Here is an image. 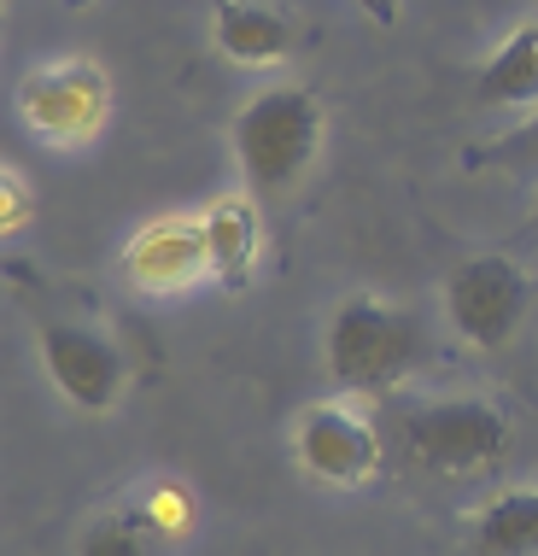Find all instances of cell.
Returning <instances> with one entry per match:
<instances>
[{
    "label": "cell",
    "instance_id": "1",
    "mask_svg": "<svg viewBox=\"0 0 538 556\" xmlns=\"http://www.w3.org/2000/svg\"><path fill=\"white\" fill-rule=\"evenodd\" d=\"M234 164L252 200H281L305 182V170L322 153V100L310 88H264L234 112Z\"/></svg>",
    "mask_w": 538,
    "mask_h": 556
},
{
    "label": "cell",
    "instance_id": "2",
    "mask_svg": "<svg viewBox=\"0 0 538 556\" xmlns=\"http://www.w3.org/2000/svg\"><path fill=\"white\" fill-rule=\"evenodd\" d=\"M422 357V328L410 311L386 305L375 293H351L334 305V317L322 328V364L328 381L346 399H381L410 375Z\"/></svg>",
    "mask_w": 538,
    "mask_h": 556
},
{
    "label": "cell",
    "instance_id": "3",
    "mask_svg": "<svg viewBox=\"0 0 538 556\" xmlns=\"http://www.w3.org/2000/svg\"><path fill=\"white\" fill-rule=\"evenodd\" d=\"M398 445L427 475H486L510 457L515 428L486 399H410L398 410Z\"/></svg>",
    "mask_w": 538,
    "mask_h": 556
},
{
    "label": "cell",
    "instance_id": "4",
    "mask_svg": "<svg viewBox=\"0 0 538 556\" xmlns=\"http://www.w3.org/2000/svg\"><path fill=\"white\" fill-rule=\"evenodd\" d=\"M293 457L305 475L328 480V486H369L386 469V440L363 399H322L298 410L293 422Z\"/></svg>",
    "mask_w": 538,
    "mask_h": 556
},
{
    "label": "cell",
    "instance_id": "5",
    "mask_svg": "<svg viewBox=\"0 0 538 556\" xmlns=\"http://www.w3.org/2000/svg\"><path fill=\"white\" fill-rule=\"evenodd\" d=\"M106 112H112V83L94 59H53V65H36L18 83V117L53 147L94 141L106 129Z\"/></svg>",
    "mask_w": 538,
    "mask_h": 556
},
{
    "label": "cell",
    "instance_id": "6",
    "mask_svg": "<svg viewBox=\"0 0 538 556\" xmlns=\"http://www.w3.org/2000/svg\"><path fill=\"white\" fill-rule=\"evenodd\" d=\"M527 276L515 258L503 252H481V258H462L445 276V317H451L457 340H469L474 352H498L515 340L521 317H527Z\"/></svg>",
    "mask_w": 538,
    "mask_h": 556
},
{
    "label": "cell",
    "instance_id": "7",
    "mask_svg": "<svg viewBox=\"0 0 538 556\" xmlns=\"http://www.w3.org/2000/svg\"><path fill=\"white\" fill-rule=\"evenodd\" d=\"M36 345H41V369H48V381L59 387L65 404H77L88 416L117 410V399L129 387V357L106 334L77 323H41Z\"/></svg>",
    "mask_w": 538,
    "mask_h": 556
},
{
    "label": "cell",
    "instance_id": "8",
    "mask_svg": "<svg viewBox=\"0 0 538 556\" xmlns=\"http://www.w3.org/2000/svg\"><path fill=\"white\" fill-rule=\"evenodd\" d=\"M124 276L141 293H188L212 276V252H205V217H153L134 229L124 247Z\"/></svg>",
    "mask_w": 538,
    "mask_h": 556
},
{
    "label": "cell",
    "instance_id": "9",
    "mask_svg": "<svg viewBox=\"0 0 538 556\" xmlns=\"http://www.w3.org/2000/svg\"><path fill=\"white\" fill-rule=\"evenodd\" d=\"M217 53L234 59V65L269 71V65H287L298 48V29L281 7L269 0H217Z\"/></svg>",
    "mask_w": 538,
    "mask_h": 556
},
{
    "label": "cell",
    "instance_id": "10",
    "mask_svg": "<svg viewBox=\"0 0 538 556\" xmlns=\"http://www.w3.org/2000/svg\"><path fill=\"white\" fill-rule=\"evenodd\" d=\"M200 217H205V252H212V281H222L229 293L252 288L258 252H264L258 200H252V193H222V200L205 205Z\"/></svg>",
    "mask_w": 538,
    "mask_h": 556
},
{
    "label": "cell",
    "instance_id": "11",
    "mask_svg": "<svg viewBox=\"0 0 538 556\" xmlns=\"http://www.w3.org/2000/svg\"><path fill=\"white\" fill-rule=\"evenodd\" d=\"M474 100L481 106H538V18L510 29V41L481 65Z\"/></svg>",
    "mask_w": 538,
    "mask_h": 556
},
{
    "label": "cell",
    "instance_id": "12",
    "mask_svg": "<svg viewBox=\"0 0 538 556\" xmlns=\"http://www.w3.org/2000/svg\"><path fill=\"white\" fill-rule=\"evenodd\" d=\"M474 556H538V492H498L474 509Z\"/></svg>",
    "mask_w": 538,
    "mask_h": 556
},
{
    "label": "cell",
    "instance_id": "13",
    "mask_svg": "<svg viewBox=\"0 0 538 556\" xmlns=\"http://www.w3.org/2000/svg\"><path fill=\"white\" fill-rule=\"evenodd\" d=\"M170 539L158 533V521L146 516L141 504H124V509H106L94 516L77 539V556H164Z\"/></svg>",
    "mask_w": 538,
    "mask_h": 556
},
{
    "label": "cell",
    "instance_id": "14",
    "mask_svg": "<svg viewBox=\"0 0 538 556\" xmlns=\"http://www.w3.org/2000/svg\"><path fill=\"white\" fill-rule=\"evenodd\" d=\"M141 509L158 521L164 539H182L193 528V498H188V486H176V480H158V486L141 498Z\"/></svg>",
    "mask_w": 538,
    "mask_h": 556
},
{
    "label": "cell",
    "instance_id": "15",
    "mask_svg": "<svg viewBox=\"0 0 538 556\" xmlns=\"http://www.w3.org/2000/svg\"><path fill=\"white\" fill-rule=\"evenodd\" d=\"M486 159H491V164H521V170H538V117H527L521 129H510Z\"/></svg>",
    "mask_w": 538,
    "mask_h": 556
},
{
    "label": "cell",
    "instance_id": "16",
    "mask_svg": "<svg viewBox=\"0 0 538 556\" xmlns=\"http://www.w3.org/2000/svg\"><path fill=\"white\" fill-rule=\"evenodd\" d=\"M24 223V182H18V170H7V229H18Z\"/></svg>",
    "mask_w": 538,
    "mask_h": 556
},
{
    "label": "cell",
    "instance_id": "17",
    "mask_svg": "<svg viewBox=\"0 0 538 556\" xmlns=\"http://www.w3.org/2000/svg\"><path fill=\"white\" fill-rule=\"evenodd\" d=\"M357 7H363L375 24H393V18H398V0H357Z\"/></svg>",
    "mask_w": 538,
    "mask_h": 556
},
{
    "label": "cell",
    "instance_id": "18",
    "mask_svg": "<svg viewBox=\"0 0 538 556\" xmlns=\"http://www.w3.org/2000/svg\"><path fill=\"white\" fill-rule=\"evenodd\" d=\"M533 223H538V212H533Z\"/></svg>",
    "mask_w": 538,
    "mask_h": 556
}]
</instances>
